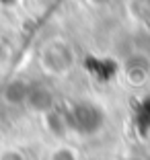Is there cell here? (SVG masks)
<instances>
[{
    "label": "cell",
    "instance_id": "obj_4",
    "mask_svg": "<svg viewBox=\"0 0 150 160\" xmlns=\"http://www.w3.org/2000/svg\"><path fill=\"white\" fill-rule=\"evenodd\" d=\"M130 160H138V158H130Z\"/></svg>",
    "mask_w": 150,
    "mask_h": 160
},
{
    "label": "cell",
    "instance_id": "obj_1",
    "mask_svg": "<svg viewBox=\"0 0 150 160\" xmlns=\"http://www.w3.org/2000/svg\"><path fill=\"white\" fill-rule=\"evenodd\" d=\"M105 123V113L93 101H80L68 113V127L80 136H93Z\"/></svg>",
    "mask_w": 150,
    "mask_h": 160
},
{
    "label": "cell",
    "instance_id": "obj_2",
    "mask_svg": "<svg viewBox=\"0 0 150 160\" xmlns=\"http://www.w3.org/2000/svg\"><path fill=\"white\" fill-rule=\"evenodd\" d=\"M49 160H78V154L70 146H58L56 150H52Z\"/></svg>",
    "mask_w": 150,
    "mask_h": 160
},
{
    "label": "cell",
    "instance_id": "obj_3",
    "mask_svg": "<svg viewBox=\"0 0 150 160\" xmlns=\"http://www.w3.org/2000/svg\"><path fill=\"white\" fill-rule=\"evenodd\" d=\"M0 160H25V154L17 148H6L0 152Z\"/></svg>",
    "mask_w": 150,
    "mask_h": 160
}]
</instances>
